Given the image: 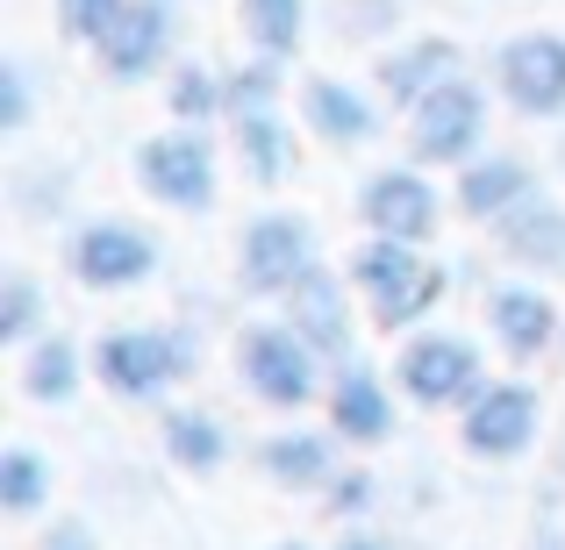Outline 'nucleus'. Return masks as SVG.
<instances>
[{
	"label": "nucleus",
	"mask_w": 565,
	"mask_h": 550,
	"mask_svg": "<svg viewBox=\"0 0 565 550\" xmlns=\"http://www.w3.org/2000/svg\"><path fill=\"white\" fill-rule=\"evenodd\" d=\"M494 244L509 265H523V272H565V207L544 201V193H530V201H515L509 215L494 222Z\"/></svg>",
	"instance_id": "nucleus-13"
},
{
	"label": "nucleus",
	"mask_w": 565,
	"mask_h": 550,
	"mask_svg": "<svg viewBox=\"0 0 565 550\" xmlns=\"http://www.w3.org/2000/svg\"><path fill=\"white\" fill-rule=\"evenodd\" d=\"M236 151H244V165H250L258 186H279L294 172V137H287L279 115H244V122H236Z\"/></svg>",
	"instance_id": "nucleus-23"
},
{
	"label": "nucleus",
	"mask_w": 565,
	"mask_h": 550,
	"mask_svg": "<svg viewBox=\"0 0 565 550\" xmlns=\"http://www.w3.org/2000/svg\"><path fill=\"white\" fill-rule=\"evenodd\" d=\"M51 500V465L29 443H8L0 451V515H43Z\"/></svg>",
	"instance_id": "nucleus-24"
},
{
	"label": "nucleus",
	"mask_w": 565,
	"mask_h": 550,
	"mask_svg": "<svg viewBox=\"0 0 565 550\" xmlns=\"http://www.w3.org/2000/svg\"><path fill=\"white\" fill-rule=\"evenodd\" d=\"M236 272H244V293H258V301H287L308 272H322V265H316V229H308L301 215H258L244 229Z\"/></svg>",
	"instance_id": "nucleus-5"
},
{
	"label": "nucleus",
	"mask_w": 565,
	"mask_h": 550,
	"mask_svg": "<svg viewBox=\"0 0 565 550\" xmlns=\"http://www.w3.org/2000/svg\"><path fill=\"white\" fill-rule=\"evenodd\" d=\"M316 365L322 358L287 322H250V330L236 336V371H244V386L279 414H301L308 400H316Z\"/></svg>",
	"instance_id": "nucleus-2"
},
{
	"label": "nucleus",
	"mask_w": 565,
	"mask_h": 550,
	"mask_svg": "<svg viewBox=\"0 0 565 550\" xmlns=\"http://www.w3.org/2000/svg\"><path fill=\"white\" fill-rule=\"evenodd\" d=\"M115 8H122V0H57V29H65L72 43H94Z\"/></svg>",
	"instance_id": "nucleus-30"
},
{
	"label": "nucleus",
	"mask_w": 565,
	"mask_h": 550,
	"mask_svg": "<svg viewBox=\"0 0 565 550\" xmlns=\"http://www.w3.org/2000/svg\"><path fill=\"white\" fill-rule=\"evenodd\" d=\"M458 443L487 465H509L537 443V393L515 379H487L472 408H458Z\"/></svg>",
	"instance_id": "nucleus-7"
},
{
	"label": "nucleus",
	"mask_w": 565,
	"mask_h": 550,
	"mask_svg": "<svg viewBox=\"0 0 565 550\" xmlns=\"http://www.w3.org/2000/svg\"><path fill=\"white\" fill-rule=\"evenodd\" d=\"M301 29H308V0H244V36L273 65H287L301 51Z\"/></svg>",
	"instance_id": "nucleus-22"
},
{
	"label": "nucleus",
	"mask_w": 565,
	"mask_h": 550,
	"mask_svg": "<svg viewBox=\"0 0 565 550\" xmlns=\"http://www.w3.org/2000/svg\"><path fill=\"white\" fill-rule=\"evenodd\" d=\"M494 86L509 94L515 115H565V36L552 29H530V36L501 43L494 57Z\"/></svg>",
	"instance_id": "nucleus-9"
},
{
	"label": "nucleus",
	"mask_w": 565,
	"mask_h": 550,
	"mask_svg": "<svg viewBox=\"0 0 565 550\" xmlns=\"http://www.w3.org/2000/svg\"><path fill=\"white\" fill-rule=\"evenodd\" d=\"M273 550H308V543H273Z\"/></svg>",
	"instance_id": "nucleus-34"
},
{
	"label": "nucleus",
	"mask_w": 565,
	"mask_h": 550,
	"mask_svg": "<svg viewBox=\"0 0 565 550\" xmlns=\"http://www.w3.org/2000/svg\"><path fill=\"white\" fill-rule=\"evenodd\" d=\"M279 322H287L294 336H301L316 358H337L351 365V301H344V279L330 272H308L301 287L279 301Z\"/></svg>",
	"instance_id": "nucleus-12"
},
{
	"label": "nucleus",
	"mask_w": 565,
	"mask_h": 550,
	"mask_svg": "<svg viewBox=\"0 0 565 550\" xmlns=\"http://www.w3.org/2000/svg\"><path fill=\"white\" fill-rule=\"evenodd\" d=\"M394 379L415 408H472L480 386H487V365H480V344L429 330V336H408V344H401Z\"/></svg>",
	"instance_id": "nucleus-3"
},
{
	"label": "nucleus",
	"mask_w": 565,
	"mask_h": 550,
	"mask_svg": "<svg viewBox=\"0 0 565 550\" xmlns=\"http://www.w3.org/2000/svg\"><path fill=\"white\" fill-rule=\"evenodd\" d=\"M29 122V94H22V72L0 65V129H22Z\"/></svg>",
	"instance_id": "nucleus-31"
},
{
	"label": "nucleus",
	"mask_w": 565,
	"mask_h": 550,
	"mask_svg": "<svg viewBox=\"0 0 565 550\" xmlns=\"http://www.w3.org/2000/svg\"><path fill=\"white\" fill-rule=\"evenodd\" d=\"M273 94H279V65L273 57H258V65H244V72H230L222 79V108L244 122V115H273Z\"/></svg>",
	"instance_id": "nucleus-28"
},
{
	"label": "nucleus",
	"mask_w": 565,
	"mask_h": 550,
	"mask_svg": "<svg viewBox=\"0 0 565 550\" xmlns=\"http://www.w3.org/2000/svg\"><path fill=\"white\" fill-rule=\"evenodd\" d=\"M537 193V172L523 158H480V165H458V215L472 222H501L515 201Z\"/></svg>",
	"instance_id": "nucleus-18"
},
{
	"label": "nucleus",
	"mask_w": 565,
	"mask_h": 550,
	"mask_svg": "<svg viewBox=\"0 0 565 550\" xmlns=\"http://www.w3.org/2000/svg\"><path fill=\"white\" fill-rule=\"evenodd\" d=\"M166 457L180 472H215L222 457H230V443H222V429L207 422V414L180 408V414H166Z\"/></svg>",
	"instance_id": "nucleus-25"
},
{
	"label": "nucleus",
	"mask_w": 565,
	"mask_h": 550,
	"mask_svg": "<svg viewBox=\"0 0 565 550\" xmlns=\"http://www.w3.org/2000/svg\"><path fill=\"white\" fill-rule=\"evenodd\" d=\"M330 429L344 443H386L394 436V400H386V379L365 365H337L330 386Z\"/></svg>",
	"instance_id": "nucleus-16"
},
{
	"label": "nucleus",
	"mask_w": 565,
	"mask_h": 550,
	"mask_svg": "<svg viewBox=\"0 0 565 550\" xmlns=\"http://www.w3.org/2000/svg\"><path fill=\"white\" fill-rule=\"evenodd\" d=\"M258 465L273 486H287V494H316V486L337 479V457H330V436H316V429H287V436H265L258 443Z\"/></svg>",
	"instance_id": "nucleus-19"
},
{
	"label": "nucleus",
	"mask_w": 565,
	"mask_h": 550,
	"mask_svg": "<svg viewBox=\"0 0 565 550\" xmlns=\"http://www.w3.org/2000/svg\"><path fill=\"white\" fill-rule=\"evenodd\" d=\"M166 43H172V8L166 0H122V8L108 14V29L94 36L100 51V72L122 86L151 79L158 65H166Z\"/></svg>",
	"instance_id": "nucleus-10"
},
{
	"label": "nucleus",
	"mask_w": 565,
	"mask_h": 550,
	"mask_svg": "<svg viewBox=\"0 0 565 550\" xmlns=\"http://www.w3.org/2000/svg\"><path fill=\"white\" fill-rule=\"evenodd\" d=\"M222 108V79H207L201 65H180L172 72V115L193 129V122H207V115Z\"/></svg>",
	"instance_id": "nucleus-29"
},
{
	"label": "nucleus",
	"mask_w": 565,
	"mask_h": 550,
	"mask_svg": "<svg viewBox=\"0 0 565 550\" xmlns=\"http://www.w3.org/2000/svg\"><path fill=\"white\" fill-rule=\"evenodd\" d=\"M79 379H86V358H79V344H72V336H43V344H29L22 393L36 400V408H65V400L79 393Z\"/></svg>",
	"instance_id": "nucleus-21"
},
{
	"label": "nucleus",
	"mask_w": 565,
	"mask_h": 550,
	"mask_svg": "<svg viewBox=\"0 0 565 550\" xmlns=\"http://www.w3.org/2000/svg\"><path fill=\"white\" fill-rule=\"evenodd\" d=\"M36 322H43L36 279H29V272H8V279H0V344H29V336H36Z\"/></svg>",
	"instance_id": "nucleus-27"
},
{
	"label": "nucleus",
	"mask_w": 565,
	"mask_h": 550,
	"mask_svg": "<svg viewBox=\"0 0 565 550\" xmlns=\"http://www.w3.org/2000/svg\"><path fill=\"white\" fill-rule=\"evenodd\" d=\"M487 330H494V344L509 351V358H537V351H552V336H558V308L544 301L537 287H494Z\"/></svg>",
	"instance_id": "nucleus-17"
},
{
	"label": "nucleus",
	"mask_w": 565,
	"mask_h": 550,
	"mask_svg": "<svg viewBox=\"0 0 565 550\" xmlns=\"http://www.w3.org/2000/svg\"><path fill=\"white\" fill-rule=\"evenodd\" d=\"M444 287H451V272H444V265H429V272L415 279L408 293H394V301H380V308H373V330H380V336H401V330H415V322H423L429 308L444 301Z\"/></svg>",
	"instance_id": "nucleus-26"
},
{
	"label": "nucleus",
	"mask_w": 565,
	"mask_h": 550,
	"mask_svg": "<svg viewBox=\"0 0 565 550\" xmlns=\"http://www.w3.org/2000/svg\"><path fill=\"white\" fill-rule=\"evenodd\" d=\"M337 550H380V543H373V537H344Z\"/></svg>",
	"instance_id": "nucleus-33"
},
{
	"label": "nucleus",
	"mask_w": 565,
	"mask_h": 550,
	"mask_svg": "<svg viewBox=\"0 0 565 550\" xmlns=\"http://www.w3.org/2000/svg\"><path fill=\"white\" fill-rule=\"evenodd\" d=\"M359 215H365V229L373 236H394V244H429L437 236V222H444V201H437V186L423 180V172H380V180H365L359 193Z\"/></svg>",
	"instance_id": "nucleus-11"
},
{
	"label": "nucleus",
	"mask_w": 565,
	"mask_h": 550,
	"mask_svg": "<svg viewBox=\"0 0 565 550\" xmlns=\"http://www.w3.org/2000/svg\"><path fill=\"white\" fill-rule=\"evenodd\" d=\"M451 79H466L451 36H415V43H401V51L380 57V94L394 100V108H415V100H429L437 86H451Z\"/></svg>",
	"instance_id": "nucleus-14"
},
{
	"label": "nucleus",
	"mask_w": 565,
	"mask_h": 550,
	"mask_svg": "<svg viewBox=\"0 0 565 550\" xmlns=\"http://www.w3.org/2000/svg\"><path fill=\"white\" fill-rule=\"evenodd\" d=\"M43 550H94V529L72 522V515H57V529L43 537Z\"/></svg>",
	"instance_id": "nucleus-32"
},
{
	"label": "nucleus",
	"mask_w": 565,
	"mask_h": 550,
	"mask_svg": "<svg viewBox=\"0 0 565 550\" xmlns=\"http://www.w3.org/2000/svg\"><path fill=\"white\" fill-rule=\"evenodd\" d=\"M301 115H308V129H316L330 151H365V143L380 137L373 100H365L359 86H344V79H308L301 86Z\"/></svg>",
	"instance_id": "nucleus-15"
},
{
	"label": "nucleus",
	"mask_w": 565,
	"mask_h": 550,
	"mask_svg": "<svg viewBox=\"0 0 565 550\" xmlns=\"http://www.w3.org/2000/svg\"><path fill=\"white\" fill-rule=\"evenodd\" d=\"M158 272V244L137 222H86L72 236V279L86 293H129Z\"/></svg>",
	"instance_id": "nucleus-8"
},
{
	"label": "nucleus",
	"mask_w": 565,
	"mask_h": 550,
	"mask_svg": "<svg viewBox=\"0 0 565 550\" xmlns=\"http://www.w3.org/2000/svg\"><path fill=\"white\" fill-rule=\"evenodd\" d=\"M137 180L172 215H207L215 207V151L201 129H158L137 151Z\"/></svg>",
	"instance_id": "nucleus-4"
},
{
	"label": "nucleus",
	"mask_w": 565,
	"mask_h": 550,
	"mask_svg": "<svg viewBox=\"0 0 565 550\" xmlns=\"http://www.w3.org/2000/svg\"><path fill=\"white\" fill-rule=\"evenodd\" d=\"M423 272H429L423 244H394V236H373V244L351 258V287H359L373 308H380V301H394V293H408Z\"/></svg>",
	"instance_id": "nucleus-20"
},
{
	"label": "nucleus",
	"mask_w": 565,
	"mask_h": 550,
	"mask_svg": "<svg viewBox=\"0 0 565 550\" xmlns=\"http://www.w3.org/2000/svg\"><path fill=\"white\" fill-rule=\"evenodd\" d=\"M408 137H415V158H423V165H472V151H480V137H487V94L472 79L437 86L429 100L408 108Z\"/></svg>",
	"instance_id": "nucleus-6"
},
{
	"label": "nucleus",
	"mask_w": 565,
	"mask_h": 550,
	"mask_svg": "<svg viewBox=\"0 0 565 550\" xmlns=\"http://www.w3.org/2000/svg\"><path fill=\"white\" fill-rule=\"evenodd\" d=\"M94 379L115 400H151L166 386L193 379V344L172 330H108L94 344Z\"/></svg>",
	"instance_id": "nucleus-1"
}]
</instances>
